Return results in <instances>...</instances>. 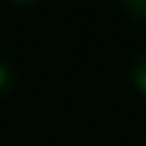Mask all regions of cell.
I'll return each mask as SVG.
<instances>
[{
  "instance_id": "1",
  "label": "cell",
  "mask_w": 146,
  "mask_h": 146,
  "mask_svg": "<svg viewBox=\"0 0 146 146\" xmlns=\"http://www.w3.org/2000/svg\"><path fill=\"white\" fill-rule=\"evenodd\" d=\"M128 77H131V85L133 90L146 98V51H141L133 62H131V69H128Z\"/></svg>"
},
{
  "instance_id": "2",
  "label": "cell",
  "mask_w": 146,
  "mask_h": 146,
  "mask_svg": "<svg viewBox=\"0 0 146 146\" xmlns=\"http://www.w3.org/2000/svg\"><path fill=\"white\" fill-rule=\"evenodd\" d=\"M13 85H15V72L5 59H0V98H5L13 90Z\"/></svg>"
},
{
  "instance_id": "3",
  "label": "cell",
  "mask_w": 146,
  "mask_h": 146,
  "mask_svg": "<svg viewBox=\"0 0 146 146\" xmlns=\"http://www.w3.org/2000/svg\"><path fill=\"white\" fill-rule=\"evenodd\" d=\"M121 5H123V10H126L131 18L146 23V0H121Z\"/></svg>"
},
{
  "instance_id": "4",
  "label": "cell",
  "mask_w": 146,
  "mask_h": 146,
  "mask_svg": "<svg viewBox=\"0 0 146 146\" xmlns=\"http://www.w3.org/2000/svg\"><path fill=\"white\" fill-rule=\"evenodd\" d=\"M8 3H13V5H33L38 0H8Z\"/></svg>"
},
{
  "instance_id": "5",
  "label": "cell",
  "mask_w": 146,
  "mask_h": 146,
  "mask_svg": "<svg viewBox=\"0 0 146 146\" xmlns=\"http://www.w3.org/2000/svg\"><path fill=\"white\" fill-rule=\"evenodd\" d=\"M144 146H146V144H144Z\"/></svg>"
}]
</instances>
